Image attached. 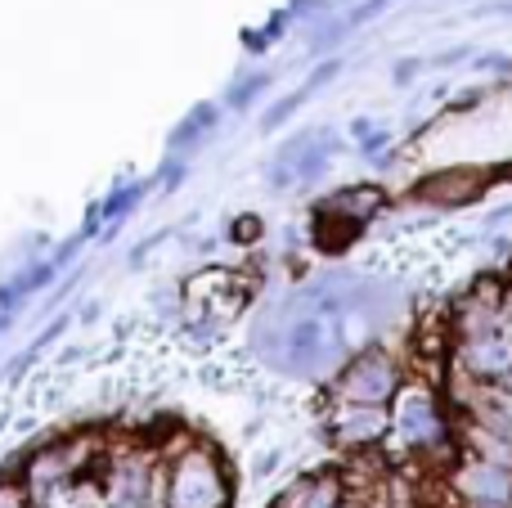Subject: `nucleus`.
Masks as SVG:
<instances>
[{
  "label": "nucleus",
  "instance_id": "11",
  "mask_svg": "<svg viewBox=\"0 0 512 508\" xmlns=\"http://www.w3.org/2000/svg\"><path fill=\"white\" fill-rule=\"evenodd\" d=\"M337 72H342V63H337V59H328V63H319V68H315V72H310V81H306V86H301V90H306V95H310V90H319V86H328V81H333V77H337Z\"/></svg>",
  "mask_w": 512,
  "mask_h": 508
},
{
  "label": "nucleus",
  "instance_id": "16",
  "mask_svg": "<svg viewBox=\"0 0 512 508\" xmlns=\"http://www.w3.org/2000/svg\"><path fill=\"white\" fill-rule=\"evenodd\" d=\"M477 14H512V0H495V5H477Z\"/></svg>",
  "mask_w": 512,
  "mask_h": 508
},
{
  "label": "nucleus",
  "instance_id": "1",
  "mask_svg": "<svg viewBox=\"0 0 512 508\" xmlns=\"http://www.w3.org/2000/svg\"><path fill=\"white\" fill-rule=\"evenodd\" d=\"M337 392L351 405H378L396 392V365L382 351H360L351 365L337 374Z\"/></svg>",
  "mask_w": 512,
  "mask_h": 508
},
{
  "label": "nucleus",
  "instance_id": "5",
  "mask_svg": "<svg viewBox=\"0 0 512 508\" xmlns=\"http://www.w3.org/2000/svg\"><path fill=\"white\" fill-rule=\"evenodd\" d=\"M382 207H387V194H382L378 185H346V189H337L333 198H324V212H337L355 225L373 221Z\"/></svg>",
  "mask_w": 512,
  "mask_h": 508
},
{
  "label": "nucleus",
  "instance_id": "8",
  "mask_svg": "<svg viewBox=\"0 0 512 508\" xmlns=\"http://www.w3.org/2000/svg\"><path fill=\"white\" fill-rule=\"evenodd\" d=\"M337 432H342L346 441H369L382 432V414L373 410V405H360V410H351L342 423H337Z\"/></svg>",
  "mask_w": 512,
  "mask_h": 508
},
{
  "label": "nucleus",
  "instance_id": "3",
  "mask_svg": "<svg viewBox=\"0 0 512 508\" xmlns=\"http://www.w3.org/2000/svg\"><path fill=\"white\" fill-rule=\"evenodd\" d=\"M463 360H468V369H472V374H481V378H504V374H512V324L499 320L495 329L468 338V351H463Z\"/></svg>",
  "mask_w": 512,
  "mask_h": 508
},
{
  "label": "nucleus",
  "instance_id": "10",
  "mask_svg": "<svg viewBox=\"0 0 512 508\" xmlns=\"http://www.w3.org/2000/svg\"><path fill=\"white\" fill-rule=\"evenodd\" d=\"M301 99H306V90H292L288 99H279V104H274L270 113H265V131H274V126H283V122H288V117L297 113V104H301Z\"/></svg>",
  "mask_w": 512,
  "mask_h": 508
},
{
  "label": "nucleus",
  "instance_id": "12",
  "mask_svg": "<svg viewBox=\"0 0 512 508\" xmlns=\"http://www.w3.org/2000/svg\"><path fill=\"white\" fill-rule=\"evenodd\" d=\"M418 72H423V59H400V63H396V72H391V81H396V86H409V81H414Z\"/></svg>",
  "mask_w": 512,
  "mask_h": 508
},
{
  "label": "nucleus",
  "instance_id": "13",
  "mask_svg": "<svg viewBox=\"0 0 512 508\" xmlns=\"http://www.w3.org/2000/svg\"><path fill=\"white\" fill-rule=\"evenodd\" d=\"M265 86H270V77H265V72H261V77H252L248 86H239V90H234V104H248V99L256 95V90H265Z\"/></svg>",
  "mask_w": 512,
  "mask_h": 508
},
{
  "label": "nucleus",
  "instance_id": "2",
  "mask_svg": "<svg viewBox=\"0 0 512 508\" xmlns=\"http://www.w3.org/2000/svg\"><path fill=\"white\" fill-rule=\"evenodd\" d=\"M481 189H486V176H481V171L454 167V171H436V176L418 180L414 198L418 203H432V207H468Z\"/></svg>",
  "mask_w": 512,
  "mask_h": 508
},
{
  "label": "nucleus",
  "instance_id": "6",
  "mask_svg": "<svg viewBox=\"0 0 512 508\" xmlns=\"http://www.w3.org/2000/svg\"><path fill=\"white\" fill-rule=\"evenodd\" d=\"M463 491L472 495V500H481V504H504L508 495H512V482L499 468H468V477H463Z\"/></svg>",
  "mask_w": 512,
  "mask_h": 508
},
{
  "label": "nucleus",
  "instance_id": "7",
  "mask_svg": "<svg viewBox=\"0 0 512 508\" xmlns=\"http://www.w3.org/2000/svg\"><path fill=\"white\" fill-rule=\"evenodd\" d=\"M400 428H405V437H414V441L436 432V410L423 392H409V401L400 405Z\"/></svg>",
  "mask_w": 512,
  "mask_h": 508
},
{
  "label": "nucleus",
  "instance_id": "14",
  "mask_svg": "<svg viewBox=\"0 0 512 508\" xmlns=\"http://www.w3.org/2000/svg\"><path fill=\"white\" fill-rule=\"evenodd\" d=\"M459 59H468V45H454V50H445V54H436V68H454Z\"/></svg>",
  "mask_w": 512,
  "mask_h": 508
},
{
  "label": "nucleus",
  "instance_id": "15",
  "mask_svg": "<svg viewBox=\"0 0 512 508\" xmlns=\"http://www.w3.org/2000/svg\"><path fill=\"white\" fill-rule=\"evenodd\" d=\"M382 149H387V131L364 135V158H373V153H382Z\"/></svg>",
  "mask_w": 512,
  "mask_h": 508
},
{
  "label": "nucleus",
  "instance_id": "4",
  "mask_svg": "<svg viewBox=\"0 0 512 508\" xmlns=\"http://www.w3.org/2000/svg\"><path fill=\"white\" fill-rule=\"evenodd\" d=\"M176 508H221V486L203 459H189L176 482Z\"/></svg>",
  "mask_w": 512,
  "mask_h": 508
},
{
  "label": "nucleus",
  "instance_id": "9",
  "mask_svg": "<svg viewBox=\"0 0 512 508\" xmlns=\"http://www.w3.org/2000/svg\"><path fill=\"white\" fill-rule=\"evenodd\" d=\"M297 508H337V482L306 486V500H297Z\"/></svg>",
  "mask_w": 512,
  "mask_h": 508
}]
</instances>
